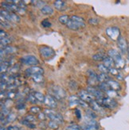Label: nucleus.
<instances>
[{
    "instance_id": "nucleus-1",
    "label": "nucleus",
    "mask_w": 129,
    "mask_h": 130,
    "mask_svg": "<svg viewBox=\"0 0 129 130\" xmlns=\"http://www.w3.org/2000/svg\"><path fill=\"white\" fill-rule=\"evenodd\" d=\"M50 93H51L50 95H52L54 98H55L57 100L64 99L66 97V91L58 85H55L51 87Z\"/></svg>"
},
{
    "instance_id": "nucleus-2",
    "label": "nucleus",
    "mask_w": 129,
    "mask_h": 130,
    "mask_svg": "<svg viewBox=\"0 0 129 130\" xmlns=\"http://www.w3.org/2000/svg\"><path fill=\"white\" fill-rule=\"evenodd\" d=\"M45 113H46L47 118H49L50 121H54L57 123H62L63 122V118L62 116L54 110H53L52 109H45Z\"/></svg>"
},
{
    "instance_id": "nucleus-3",
    "label": "nucleus",
    "mask_w": 129,
    "mask_h": 130,
    "mask_svg": "<svg viewBox=\"0 0 129 130\" xmlns=\"http://www.w3.org/2000/svg\"><path fill=\"white\" fill-rule=\"evenodd\" d=\"M39 53L41 56L46 60H50L55 56V52L53 48L48 46H42L39 48Z\"/></svg>"
},
{
    "instance_id": "nucleus-4",
    "label": "nucleus",
    "mask_w": 129,
    "mask_h": 130,
    "mask_svg": "<svg viewBox=\"0 0 129 130\" xmlns=\"http://www.w3.org/2000/svg\"><path fill=\"white\" fill-rule=\"evenodd\" d=\"M20 61L25 65H30V66H33V67L36 66V65L39 63L38 60L34 56H32V55H28V56H25L22 57L20 59Z\"/></svg>"
},
{
    "instance_id": "nucleus-5",
    "label": "nucleus",
    "mask_w": 129,
    "mask_h": 130,
    "mask_svg": "<svg viewBox=\"0 0 129 130\" xmlns=\"http://www.w3.org/2000/svg\"><path fill=\"white\" fill-rule=\"evenodd\" d=\"M108 37H110L113 41H117L120 37V31L117 27H108L105 30Z\"/></svg>"
},
{
    "instance_id": "nucleus-6",
    "label": "nucleus",
    "mask_w": 129,
    "mask_h": 130,
    "mask_svg": "<svg viewBox=\"0 0 129 130\" xmlns=\"http://www.w3.org/2000/svg\"><path fill=\"white\" fill-rule=\"evenodd\" d=\"M101 105L104 106L105 107H106L108 109H115V108L117 107L118 103L114 99L107 97V98H104V99H103V100L101 102Z\"/></svg>"
},
{
    "instance_id": "nucleus-7",
    "label": "nucleus",
    "mask_w": 129,
    "mask_h": 130,
    "mask_svg": "<svg viewBox=\"0 0 129 130\" xmlns=\"http://www.w3.org/2000/svg\"><path fill=\"white\" fill-rule=\"evenodd\" d=\"M87 91L91 94L92 96L95 97L97 100H100V103L104 99V94H103L101 90H100L99 89H96L95 87H88L87 88Z\"/></svg>"
},
{
    "instance_id": "nucleus-8",
    "label": "nucleus",
    "mask_w": 129,
    "mask_h": 130,
    "mask_svg": "<svg viewBox=\"0 0 129 130\" xmlns=\"http://www.w3.org/2000/svg\"><path fill=\"white\" fill-rule=\"evenodd\" d=\"M45 105L46 106H48L49 109H55L57 106V99L55 98H54L52 95L48 94L45 98V101H44Z\"/></svg>"
},
{
    "instance_id": "nucleus-9",
    "label": "nucleus",
    "mask_w": 129,
    "mask_h": 130,
    "mask_svg": "<svg viewBox=\"0 0 129 130\" xmlns=\"http://www.w3.org/2000/svg\"><path fill=\"white\" fill-rule=\"evenodd\" d=\"M44 71L42 68L37 67V66H34V67H30L29 68H27L25 71V73L27 76H33L34 75H37V74H43Z\"/></svg>"
},
{
    "instance_id": "nucleus-10",
    "label": "nucleus",
    "mask_w": 129,
    "mask_h": 130,
    "mask_svg": "<svg viewBox=\"0 0 129 130\" xmlns=\"http://www.w3.org/2000/svg\"><path fill=\"white\" fill-rule=\"evenodd\" d=\"M117 45H118V48L120 49V51L122 53H126L128 51V47H127V43L126 39L120 36L118 40H117Z\"/></svg>"
},
{
    "instance_id": "nucleus-11",
    "label": "nucleus",
    "mask_w": 129,
    "mask_h": 130,
    "mask_svg": "<svg viewBox=\"0 0 129 130\" xmlns=\"http://www.w3.org/2000/svg\"><path fill=\"white\" fill-rule=\"evenodd\" d=\"M79 95V98L80 99L85 102H88V103H92L93 101V96H92L90 94L87 90H81L78 94Z\"/></svg>"
},
{
    "instance_id": "nucleus-12",
    "label": "nucleus",
    "mask_w": 129,
    "mask_h": 130,
    "mask_svg": "<svg viewBox=\"0 0 129 130\" xmlns=\"http://www.w3.org/2000/svg\"><path fill=\"white\" fill-rule=\"evenodd\" d=\"M87 73H88V75L89 77V79L88 80V83L89 84V85H95V83L98 81L97 80V75H96V73L93 70H88L87 71Z\"/></svg>"
},
{
    "instance_id": "nucleus-13",
    "label": "nucleus",
    "mask_w": 129,
    "mask_h": 130,
    "mask_svg": "<svg viewBox=\"0 0 129 130\" xmlns=\"http://www.w3.org/2000/svg\"><path fill=\"white\" fill-rule=\"evenodd\" d=\"M54 6L57 10L62 11L66 7V3L64 1H62V0H57L54 3Z\"/></svg>"
},
{
    "instance_id": "nucleus-14",
    "label": "nucleus",
    "mask_w": 129,
    "mask_h": 130,
    "mask_svg": "<svg viewBox=\"0 0 129 130\" xmlns=\"http://www.w3.org/2000/svg\"><path fill=\"white\" fill-rule=\"evenodd\" d=\"M108 83L109 87H110L111 90H113L115 91H117V90H120L121 89L120 83L117 81H114L112 79H110L108 81Z\"/></svg>"
},
{
    "instance_id": "nucleus-15",
    "label": "nucleus",
    "mask_w": 129,
    "mask_h": 130,
    "mask_svg": "<svg viewBox=\"0 0 129 130\" xmlns=\"http://www.w3.org/2000/svg\"><path fill=\"white\" fill-rule=\"evenodd\" d=\"M125 64H126L125 60L122 57H120V58H119V59L115 60V67L117 70L123 69L125 67Z\"/></svg>"
},
{
    "instance_id": "nucleus-16",
    "label": "nucleus",
    "mask_w": 129,
    "mask_h": 130,
    "mask_svg": "<svg viewBox=\"0 0 129 130\" xmlns=\"http://www.w3.org/2000/svg\"><path fill=\"white\" fill-rule=\"evenodd\" d=\"M104 64L108 68H112L113 66H115V61L112 58H111L110 56H107L105 57V59L104 60Z\"/></svg>"
},
{
    "instance_id": "nucleus-17",
    "label": "nucleus",
    "mask_w": 129,
    "mask_h": 130,
    "mask_svg": "<svg viewBox=\"0 0 129 130\" xmlns=\"http://www.w3.org/2000/svg\"><path fill=\"white\" fill-rule=\"evenodd\" d=\"M72 20H73L74 22H76L77 24H78L80 25V27L81 28H83V27H85V21H84V19L79 16H76V15H73L70 18Z\"/></svg>"
},
{
    "instance_id": "nucleus-18",
    "label": "nucleus",
    "mask_w": 129,
    "mask_h": 130,
    "mask_svg": "<svg viewBox=\"0 0 129 130\" xmlns=\"http://www.w3.org/2000/svg\"><path fill=\"white\" fill-rule=\"evenodd\" d=\"M108 56H110L111 58H112V59L114 60V61L115 60L119 59V58L122 57L120 56V54L119 53V52L117 50H115V49H110L108 52Z\"/></svg>"
},
{
    "instance_id": "nucleus-19",
    "label": "nucleus",
    "mask_w": 129,
    "mask_h": 130,
    "mask_svg": "<svg viewBox=\"0 0 129 130\" xmlns=\"http://www.w3.org/2000/svg\"><path fill=\"white\" fill-rule=\"evenodd\" d=\"M67 25V27L70 29H73V30H77V29H81L80 27V25L77 24L76 22H74L73 20H72V19H69V21L68 22V24L66 25Z\"/></svg>"
},
{
    "instance_id": "nucleus-20",
    "label": "nucleus",
    "mask_w": 129,
    "mask_h": 130,
    "mask_svg": "<svg viewBox=\"0 0 129 130\" xmlns=\"http://www.w3.org/2000/svg\"><path fill=\"white\" fill-rule=\"evenodd\" d=\"M41 12L45 15H51L54 14V9L49 6H45L44 7L41 8Z\"/></svg>"
},
{
    "instance_id": "nucleus-21",
    "label": "nucleus",
    "mask_w": 129,
    "mask_h": 130,
    "mask_svg": "<svg viewBox=\"0 0 129 130\" xmlns=\"http://www.w3.org/2000/svg\"><path fill=\"white\" fill-rule=\"evenodd\" d=\"M110 77L108 75V74H105V73H100L97 75V80L98 82L100 83H106L108 80H110Z\"/></svg>"
},
{
    "instance_id": "nucleus-22",
    "label": "nucleus",
    "mask_w": 129,
    "mask_h": 130,
    "mask_svg": "<svg viewBox=\"0 0 129 130\" xmlns=\"http://www.w3.org/2000/svg\"><path fill=\"white\" fill-rule=\"evenodd\" d=\"M0 14H1V18H3V19H5V20H6L7 22H12V20H11V15H10V12L2 9L1 11H0Z\"/></svg>"
},
{
    "instance_id": "nucleus-23",
    "label": "nucleus",
    "mask_w": 129,
    "mask_h": 130,
    "mask_svg": "<svg viewBox=\"0 0 129 130\" xmlns=\"http://www.w3.org/2000/svg\"><path fill=\"white\" fill-rule=\"evenodd\" d=\"M98 128L97 124H85L81 127L82 130H97Z\"/></svg>"
},
{
    "instance_id": "nucleus-24",
    "label": "nucleus",
    "mask_w": 129,
    "mask_h": 130,
    "mask_svg": "<svg viewBox=\"0 0 129 130\" xmlns=\"http://www.w3.org/2000/svg\"><path fill=\"white\" fill-rule=\"evenodd\" d=\"M98 89L100 90H101V91H105L106 93L108 91V90H111V88H110V87H109L108 82H106V83H100L98 85Z\"/></svg>"
},
{
    "instance_id": "nucleus-25",
    "label": "nucleus",
    "mask_w": 129,
    "mask_h": 130,
    "mask_svg": "<svg viewBox=\"0 0 129 130\" xmlns=\"http://www.w3.org/2000/svg\"><path fill=\"white\" fill-rule=\"evenodd\" d=\"M106 56H105L104 53H96V54L93 55V59L94 60H96V61H101V60L104 61V60L105 59V57H106Z\"/></svg>"
},
{
    "instance_id": "nucleus-26",
    "label": "nucleus",
    "mask_w": 129,
    "mask_h": 130,
    "mask_svg": "<svg viewBox=\"0 0 129 130\" xmlns=\"http://www.w3.org/2000/svg\"><path fill=\"white\" fill-rule=\"evenodd\" d=\"M32 79L34 83H42L44 79H43V75L42 74H37V75H34L32 76Z\"/></svg>"
},
{
    "instance_id": "nucleus-27",
    "label": "nucleus",
    "mask_w": 129,
    "mask_h": 130,
    "mask_svg": "<svg viewBox=\"0 0 129 130\" xmlns=\"http://www.w3.org/2000/svg\"><path fill=\"white\" fill-rule=\"evenodd\" d=\"M69 19H70V18H69L68 15L64 14V15H61L58 18V21L62 25H67L69 21Z\"/></svg>"
},
{
    "instance_id": "nucleus-28",
    "label": "nucleus",
    "mask_w": 129,
    "mask_h": 130,
    "mask_svg": "<svg viewBox=\"0 0 129 130\" xmlns=\"http://www.w3.org/2000/svg\"><path fill=\"white\" fill-rule=\"evenodd\" d=\"M10 63H8L7 61H2L1 63V74H3V72L5 73L6 71L8 70L9 67H10Z\"/></svg>"
},
{
    "instance_id": "nucleus-29",
    "label": "nucleus",
    "mask_w": 129,
    "mask_h": 130,
    "mask_svg": "<svg viewBox=\"0 0 129 130\" xmlns=\"http://www.w3.org/2000/svg\"><path fill=\"white\" fill-rule=\"evenodd\" d=\"M35 98H36V99L37 101H39L41 102H44L45 101V98H46V96H44V94L41 92H38V91H36L34 93Z\"/></svg>"
},
{
    "instance_id": "nucleus-30",
    "label": "nucleus",
    "mask_w": 129,
    "mask_h": 130,
    "mask_svg": "<svg viewBox=\"0 0 129 130\" xmlns=\"http://www.w3.org/2000/svg\"><path fill=\"white\" fill-rule=\"evenodd\" d=\"M17 118V116L15 113H10L7 117L6 118V123H10V122H13V121H15Z\"/></svg>"
},
{
    "instance_id": "nucleus-31",
    "label": "nucleus",
    "mask_w": 129,
    "mask_h": 130,
    "mask_svg": "<svg viewBox=\"0 0 129 130\" xmlns=\"http://www.w3.org/2000/svg\"><path fill=\"white\" fill-rule=\"evenodd\" d=\"M3 50L5 51L6 54H12V53H15V52L17 51V49L15 47H12V46H6L3 48Z\"/></svg>"
},
{
    "instance_id": "nucleus-32",
    "label": "nucleus",
    "mask_w": 129,
    "mask_h": 130,
    "mask_svg": "<svg viewBox=\"0 0 129 130\" xmlns=\"http://www.w3.org/2000/svg\"><path fill=\"white\" fill-rule=\"evenodd\" d=\"M97 68L100 70V71H101V73H105V74L109 73V68H108L105 64H98Z\"/></svg>"
},
{
    "instance_id": "nucleus-33",
    "label": "nucleus",
    "mask_w": 129,
    "mask_h": 130,
    "mask_svg": "<svg viewBox=\"0 0 129 130\" xmlns=\"http://www.w3.org/2000/svg\"><path fill=\"white\" fill-rule=\"evenodd\" d=\"M79 101H80L79 98L74 95H72L71 97H69V102L71 105H73V104H79Z\"/></svg>"
},
{
    "instance_id": "nucleus-34",
    "label": "nucleus",
    "mask_w": 129,
    "mask_h": 130,
    "mask_svg": "<svg viewBox=\"0 0 129 130\" xmlns=\"http://www.w3.org/2000/svg\"><path fill=\"white\" fill-rule=\"evenodd\" d=\"M48 126L52 129H57L59 127V123H57L54 121H49L48 123Z\"/></svg>"
},
{
    "instance_id": "nucleus-35",
    "label": "nucleus",
    "mask_w": 129,
    "mask_h": 130,
    "mask_svg": "<svg viewBox=\"0 0 129 130\" xmlns=\"http://www.w3.org/2000/svg\"><path fill=\"white\" fill-rule=\"evenodd\" d=\"M10 43V37L1 39V48H3V47L5 48L6 46H9Z\"/></svg>"
},
{
    "instance_id": "nucleus-36",
    "label": "nucleus",
    "mask_w": 129,
    "mask_h": 130,
    "mask_svg": "<svg viewBox=\"0 0 129 130\" xmlns=\"http://www.w3.org/2000/svg\"><path fill=\"white\" fill-rule=\"evenodd\" d=\"M19 71V65L18 63L15 64L14 66H12L10 69V73L11 75H15L17 74V72Z\"/></svg>"
},
{
    "instance_id": "nucleus-37",
    "label": "nucleus",
    "mask_w": 129,
    "mask_h": 130,
    "mask_svg": "<svg viewBox=\"0 0 129 130\" xmlns=\"http://www.w3.org/2000/svg\"><path fill=\"white\" fill-rule=\"evenodd\" d=\"M30 112L33 114H38L41 113V108L38 106H32L30 109Z\"/></svg>"
},
{
    "instance_id": "nucleus-38",
    "label": "nucleus",
    "mask_w": 129,
    "mask_h": 130,
    "mask_svg": "<svg viewBox=\"0 0 129 130\" xmlns=\"http://www.w3.org/2000/svg\"><path fill=\"white\" fill-rule=\"evenodd\" d=\"M92 109H93V110H95V111H100V110L101 109V106H100V105L99 103H97L96 102H93L92 103Z\"/></svg>"
},
{
    "instance_id": "nucleus-39",
    "label": "nucleus",
    "mask_w": 129,
    "mask_h": 130,
    "mask_svg": "<svg viewBox=\"0 0 129 130\" xmlns=\"http://www.w3.org/2000/svg\"><path fill=\"white\" fill-rule=\"evenodd\" d=\"M10 15H11V20H12V22H19V21H20V18H19V16L17 15L15 13H10Z\"/></svg>"
},
{
    "instance_id": "nucleus-40",
    "label": "nucleus",
    "mask_w": 129,
    "mask_h": 130,
    "mask_svg": "<svg viewBox=\"0 0 129 130\" xmlns=\"http://www.w3.org/2000/svg\"><path fill=\"white\" fill-rule=\"evenodd\" d=\"M25 121H27L28 122H30V123H33V122H34L35 121H36V118L34 116V115H27L25 118H24Z\"/></svg>"
},
{
    "instance_id": "nucleus-41",
    "label": "nucleus",
    "mask_w": 129,
    "mask_h": 130,
    "mask_svg": "<svg viewBox=\"0 0 129 130\" xmlns=\"http://www.w3.org/2000/svg\"><path fill=\"white\" fill-rule=\"evenodd\" d=\"M80 129H81V128L79 127V125H75V124L70 125L67 126L66 128V130H80Z\"/></svg>"
},
{
    "instance_id": "nucleus-42",
    "label": "nucleus",
    "mask_w": 129,
    "mask_h": 130,
    "mask_svg": "<svg viewBox=\"0 0 129 130\" xmlns=\"http://www.w3.org/2000/svg\"><path fill=\"white\" fill-rule=\"evenodd\" d=\"M28 100H29L31 103H33V104H35V103L37 102V99H36V98H35L34 94H31V93L29 94Z\"/></svg>"
},
{
    "instance_id": "nucleus-43",
    "label": "nucleus",
    "mask_w": 129,
    "mask_h": 130,
    "mask_svg": "<svg viewBox=\"0 0 129 130\" xmlns=\"http://www.w3.org/2000/svg\"><path fill=\"white\" fill-rule=\"evenodd\" d=\"M86 117H88V118H92V119H95L96 115L94 113L93 111H92V110H88V111L86 112Z\"/></svg>"
},
{
    "instance_id": "nucleus-44",
    "label": "nucleus",
    "mask_w": 129,
    "mask_h": 130,
    "mask_svg": "<svg viewBox=\"0 0 129 130\" xmlns=\"http://www.w3.org/2000/svg\"><path fill=\"white\" fill-rule=\"evenodd\" d=\"M107 94H108V96L109 98H112V99H113V98L115 97V96H118L117 91H115V90H108V91L107 92Z\"/></svg>"
},
{
    "instance_id": "nucleus-45",
    "label": "nucleus",
    "mask_w": 129,
    "mask_h": 130,
    "mask_svg": "<svg viewBox=\"0 0 129 130\" xmlns=\"http://www.w3.org/2000/svg\"><path fill=\"white\" fill-rule=\"evenodd\" d=\"M32 3H35V6H37V7H44L45 6V3L44 1H31Z\"/></svg>"
},
{
    "instance_id": "nucleus-46",
    "label": "nucleus",
    "mask_w": 129,
    "mask_h": 130,
    "mask_svg": "<svg viewBox=\"0 0 129 130\" xmlns=\"http://www.w3.org/2000/svg\"><path fill=\"white\" fill-rule=\"evenodd\" d=\"M6 96H7V98L9 99L12 100V99H14L16 98V94L14 91H10V92H8L7 94H6Z\"/></svg>"
},
{
    "instance_id": "nucleus-47",
    "label": "nucleus",
    "mask_w": 129,
    "mask_h": 130,
    "mask_svg": "<svg viewBox=\"0 0 129 130\" xmlns=\"http://www.w3.org/2000/svg\"><path fill=\"white\" fill-rule=\"evenodd\" d=\"M99 21H98V19H96L95 18H90L89 20H88V23L90 25H96L98 24Z\"/></svg>"
},
{
    "instance_id": "nucleus-48",
    "label": "nucleus",
    "mask_w": 129,
    "mask_h": 130,
    "mask_svg": "<svg viewBox=\"0 0 129 130\" xmlns=\"http://www.w3.org/2000/svg\"><path fill=\"white\" fill-rule=\"evenodd\" d=\"M69 87H70V88L72 89V90H75L77 89V83L75 81L72 80V81L69 82Z\"/></svg>"
},
{
    "instance_id": "nucleus-49",
    "label": "nucleus",
    "mask_w": 129,
    "mask_h": 130,
    "mask_svg": "<svg viewBox=\"0 0 129 130\" xmlns=\"http://www.w3.org/2000/svg\"><path fill=\"white\" fill-rule=\"evenodd\" d=\"M46 113H38L37 114V118L39 119V120H41V121H45L46 119Z\"/></svg>"
},
{
    "instance_id": "nucleus-50",
    "label": "nucleus",
    "mask_w": 129,
    "mask_h": 130,
    "mask_svg": "<svg viewBox=\"0 0 129 130\" xmlns=\"http://www.w3.org/2000/svg\"><path fill=\"white\" fill-rule=\"evenodd\" d=\"M1 26L2 27H4V28H10V24H9V22H7L6 20L4 19V22L3 20H1Z\"/></svg>"
},
{
    "instance_id": "nucleus-51",
    "label": "nucleus",
    "mask_w": 129,
    "mask_h": 130,
    "mask_svg": "<svg viewBox=\"0 0 129 130\" xmlns=\"http://www.w3.org/2000/svg\"><path fill=\"white\" fill-rule=\"evenodd\" d=\"M0 38L1 39H4V38H8L9 37V35L6 34V32L3 30V29H1L0 30Z\"/></svg>"
},
{
    "instance_id": "nucleus-52",
    "label": "nucleus",
    "mask_w": 129,
    "mask_h": 130,
    "mask_svg": "<svg viewBox=\"0 0 129 130\" xmlns=\"http://www.w3.org/2000/svg\"><path fill=\"white\" fill-rule=\"evenodd\" d=\"M109 73L113 75H115V76H117V75H119L118 74V70L117 68H114L109 69Z\"/></svg>"
},
{
    "instance_id": "nucleus-53",
    "label": "nucleus",
    "mask_w": 129,
    "mask_h": 130,
    "mask_svg": "<svg viewBox=\"0 0 129 130\" xmlns=\"http://www.w3.org/2000/svg\"><path fill=\"white\" fill-rule=\"evenodd\" d=\"M42 25L43 27H45V28H47V27H50L51 26V23L49 22L46 21V20H44V21L42 22Z\"/></svg>"
},
{
    "instance_id": "nucleus-54",
    "label": "nucleus",
    "mask_w": 129,
    "mask_h": 130,
    "mask_svg": "<svg viewBox=\"0 0 129 130\" xmlns=\"http://www.w3.org/2000/svg\"><path fill=\"white\" fill-rule=\"evenodd\" d=\"M75 115L76 116V118L77 119H81V111H80V109H75Z\"/></svg>"
},
{
    "instance_id": "nucleus-55",
    "label": "nucleus",
    "mask_w": 129,
    "mask_h": 130,
    "mask_svg": "<svg viewBox=\"0 0 129 130\" xmlns=\"http://www.w3.org/2000/svg\"><path fill=\"white\" fill-rule=\"evenodd\" d=\"M16 108L18 109H22L25 108V104H23V102H19L16 106Z\"/></svg>"
},
{
    "instance_id": "nucleus-56",
    "label": "nucleus",
    "mask_w": 129,
    "mask_h": 130,
    "mask_svg": "<svg viewBox=\"0 0 129 130\" xmlns=\"http://www.w3.org/2000/svg\"><path fill=\"white\" fill-rule=\"evenodd\" d=\"M27 126L28 128H36V125L34 124H33V123H30V122H28V124L27 125Z\"/></svg>"
},
{
    "instance_id": "nucleus-57",
    "label": "nucleus",
    "mask_w": 129,
    "mask_h": 130,
    "mask_svg": "<svg viewBox=\"0 0 129 130\" xmlns=\"http://www.w3.org/2000/svg\"><path fill=\"white\" fill-rule=\"evenodd\" d=\"M39 126H40L41 128H46V127H47V126L46 125V123H45L44 121H41V122H40Z\"/></svg>"
},
{
    "instance_id": "nucleus-58",
    "label": "nucleus",
    "mask_w": 129,
    "mask_h": 130,
    "mask_svg": "<svg viewBox=\"0 0 129 130\" xmlns=\"http://www.w3.org/2000/svg\"><path fill=\"white\" fill-rule=\"evenodd\" d=\"M117 79H119L123 80V77H122L120 75H117Z\"/></svg>"
},
{
    "instance_id": "nucleus-59",
    "label": "nucleus",
    "mask_w": 129,
    "mask_h": 130,
    "mask_svg": "<svg viewBox=\"0 0 129 130\" xmlns=\"http://www.w3.org/2000/svg\"><path fill=\"white\" fill-rule=\"evenodd\" d=\"M7 130H14V126H9L7 128Z\"/></svg>"
},
{
    "instance_id": "nucleus-60",
    "label": "nucleus",
    "mask_w": 129,
    "mask_h": 130,
    "mask_svg": "<svg viewBox=\"0 0 129 130\" xmlns=\"http://www.w3.org/2000/svg\"><path fill=\"white\" fill-rule=\"evenodd\" d=\"M1 130H6V128H3V126H1Z\"/></svg>"
},
{
    "instance_id": "nucleus-61",
    "label": "nucleus",
    "mask_w": 129,
    "mask_h": 130,
    "mask_svg": "<svg viewBox=\"0 0 129 130\" xmlns=\"http://www.w3.org/2000/svg\"><path fill=\"white\" fill-rule=\"evenodd\" d=\"M127 53H128V59H129V48H128V51H127Z\"/></svg>"
}]
</instances>
